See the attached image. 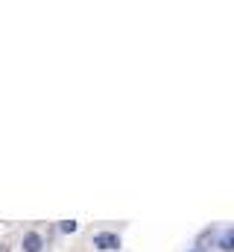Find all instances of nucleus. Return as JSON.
Here are the masks:
<instances>
[{"label": "nucleus", "mask_w": 234, "mask_h": 252, "mask_svg": "<svg viewBox=\"0 0 234 252\" xmlns=\"http://www.w3.org/2000/svg\"><path fill=\"white\" fill-rule=\"evenodd\" d=\"M24 250L27 252H38L41 250V238H38V232H27V238H24Z\"/></svg>", "instance_id": "f03ea898"}, {"label": "nucleus", "mask_w": 234, "mask_h": 252, "mask_svg": "<svg viewBox=\"0 0 234 252\" xmlns=\"http://www.w3.org/2000/svg\"><path fill=\"white\" fill-rule=\"evenodd\" d=\"M61 232H76V220H64L61 223Z\"/></svg>", "instance_id": "20e7f679"}, {"label": "nucleus", "mask_w": 234, "mask_h": 252, "mask_svg": "<svg viewBox=\"0 0 234 252\" xmlns=\"http://www.w3.org/2000/svg\"><path fill=\"white\" fill-rule=\"evenodd\" d=\"M0 252H9V247H0Z\"/></svg>", "instance_id": "39448f33"}, {"label": "nucleus", "mask_w": 234, "mask_h": 252, "mask_svg": "<svg viewBox=\"0 0 234 252\" xmlns=\"http://www.w3.org/2000/svg\"><path fill=\"white\" fill-rule=\"evenodd\" d=\"M220 250H223V252H234V229H229V232L223 235V241H220Z\"/></svg>", "instance_id": "7ed1b4c3"}, {"label": "nucleus", "mask_w": 234, "mask_h": 252, "mask_svg": "<svg viewBox=\"0 0 234 252\" xmlns=\"http://www.w3.org/2000/svg\"><path fill=\"white\" fill-rule=\"evenodd\" d=\"M94 244H97V250H120V238L112 232H100L94 238Z\"/></svg>", "instance_id": "f257e3e1"}]
</instances>
